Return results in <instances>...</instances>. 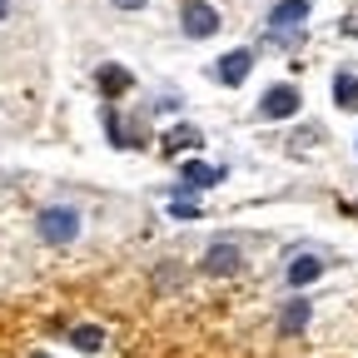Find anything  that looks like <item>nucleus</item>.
Here are the masks:
<instances>
[{
    "instance_id": "f257e3e1",
    "label": "nucleus",
    "mask_w": 358,
    "mask_h": 358,
    "mask_svg": "<svg viewBox=\"0 0 358 358\" xmlns=\"http://www.w3.org/2000/svg\"><path fill=\"white\" fill-rule=\"evenodd\" d=\"M35 234H40L45 244H70V239L80 234V209H70V204H50V209H40Z\"/></svg>"
},
{
    "instance_id": "f03ea898",
    "label": "nucleus",
    "mask_w": 358,
    "mask_h": 358,
    "mask_svg": "<svg viewBox=\"0 0 358 358\" xmlns=\"http://www.w3.org/2000/svg\"><path fill=\"white\" fill-rule=\"evenodd\" d=\"M303 20H308V0H279V6L268 10V35H274L279 45H294Z\"/></svg>"
},
{
    "instance_id": "7ed1b4c3",
    "label": "nucleus",
    "mask_w": 358,
    "mask_h": 358,
    "mask_svg": "<svg viewBox=\"0 0 358 358\" xmlns=\"http://www.w3.org/2000/svg\"><path fill=\"white\" fill-rule=\"evenodd\" d=\"M239 268H244V254H239L234 239H219V244L204 249V274L209 279H229V274H239Z\"/></svg>"
},
{
    "instance_id": "20e7f679",
    "label": "nucleus",
    "mask_w": 358,
    "mask_h": 358,
    "mask_svg": "<svg viewBox=\"0 0 358 358\" xmlns=\"http://www.w3.org/2000/svg\"><path fill=\"white\" fill-rule=\"evenodd\" d=\"M179 20H185V35H189V40H209V35L219 30V10L209 6V0H185Z\"/></svg>"
},
{
    "instance_id": "39448f33",
    "label": "nucleus",
    "mask_w": 358,
    "mask_h": 358,
    "mask_svg": "<svg viewBox=\"0 0 358 358\" xmlns=\"http://www.w3.org/2000/svg\"><path fill=\"white\" fill-rule=\"evenodd\" d=\"M259 115H264V120H289V115H299V90H294V85H274V90H264Z\"/></svg>"
},
{
    "instance_id": "423d86ee",
    "label": "nucleus",
    "mask_w": 358,
    "mask_h": 358,
    "mask_svg": "<svg viewBox=\"0 0 358 358\" xmlns=\"http://www.w3.org/2000/svg\"><path fill=\"white\" fill-rule=\"evenodd\" d=\"M249 70H254V50H229V55L219 60V70H214V75H219L224 85H244V80H249Z\"/></svg>"
},
{
    "instance_id": "0eeeda50",
    "label": "nucleus",
    "mask_w": 358,
    "mask_h": 358,
    "mask_svg": "<svg viewBox=\"0 0 358 358\" xmlns=\"http://www.w3.org/2000/svg\"><path fill=\"white\" fill-rule=\"evenodd\" d=\"M308 299H289L284 303V313H279V338H299L303 329H308Z\"/></svg>"
},
{
    "instance_id": "6e6552de",
    "label": "nucleus",
    "mask_w": 358,
    "mask_h": 358,
    "mask_svg": "<svg viewBox=\"0 0 358 358\" xmlns=\"http://www.w3.org/2000/svg\"><path fill=\"white\" fill-rule=\"evenodd\" d=\"M219 179H224L219 164H204V159H189L185 164V189H209V185H219Z\"/></svg>"
},
{
    "instance_id": "1a4fd4ad",
    "label": "nucleus",
    "mask_w": 358,
    "mask_h": 358,
    "mask_svg": "<svg viewBox=\"0 0 358 358\" xmlns=\"http://www.w3.org/2000/svg\"><path fill=\"white\" fill-rule=\"evenodd\" d=\"M324 274V259L319 254H299L294 264H289V284L294 289H303V284H313V279H319Z\"/></svg>"
},
{
    "instance_id": "9d476101",
    "label": "nucleus",
    "mask_w": 358,
    "mask_h": 358,
    "mask_svg": "<svg viewBox=\"0 0 358 358\" xmlns=\"http://www.w3.org/2000/svg\"><path fill=\"white\" fill-rule=\"evenodd\" d=\"M204 145V134L194 129V124H174L169 134H164V155H179V150H199Z\"/></svg>"
},
{
    "instance_id": "9b49d317",
    "label": "nucleus",
    "mask_w": 358,
    "mask_h": 358,
    "mask_svg": "<svg viewBox=\"0 0 358 358\" xmlns=\"http://www.w3.org/2000/svg\"><path fill=\"white\" fill-rule=\"evenodd\" d=\"M95 80H100V90H105V95H124V90L134 85V75H129L124 65H105Z\"/></svg>"
},
{
    "instance_id": "f8f14e48",
    "label": "nucleus",
    "mask_w": 358,
    "mask_h": 358,
    "mask_svg": "<svg viewBox=\"0 0 358 358\" xmlns=\"http://www.w3.org/2000/svg\"><path fill=\"white\" fill-rule=\"evenodd\" d=\"M70 343H75L80 353H95V348L105 343V329H100V324H80V329H70Z\"/></svg>"
},
{
    "instance_id": "ddd939ff",
    "label": "nucleus",
    "mask_w": 358,
    "mask_h": 358,
    "mask_svg": "<svg viewBox=\"0 0 358 358\" xmlns=\"http://www.w3.org/2000/svg\"><path fill=\"white\" fill-rule=\"evenodd\" d=\"M334 100H338V110H358V75H338L334 80Z\"/></svg>"
},
{
    "instance_id": "4468645a",
    "label": "nucleus",
    "mask_w": 358,
    "mask_h": 358,
    "mask_svg": "<svg viewBox=\"0 0 358 358\" xmlns=\"http://www.w3.org/2000/svg\"><path fill=\"white\" fill-rule=\"evenodd\" d=\"M169 214H174V219H199V209H194V204H189L185 194H179V199L169 204Z\"/></svg>"
},
{
    "instance_id": "2eb2a0df",
    "label": "nucleus",
    "mask_w": 358,
    "mask_h": 358,
    "mask_svg": "<svg viewBox=\"0 0 358 358\" xmlns=\"http://www.w3.org/2000/svg\"><path fill=\"white\" fill-rule=\"evenodd\" d=\"M174 279H179V268H159V274H155V284H159V289H169Z\"/></svg>"
},
{
    "instance_id": "dca6fc26",
    "label": "nucleus",
    "mask_w": 358,
    "mask_h": 358,
    "mask_svg": "<svg viewBox=\"0 0 358 358\" xmlns=\"http://www.w3.org/2000/svg\"><path fill=\"white\" fill-rule=\"evenodd\" d=\"M110 6H120V10H140V6H150V0H110Z\"/></svg>"
},
{
    "instance_id": "f3484780",
    "label": "nucleus",
    "mask_w": 358,
    "mask_h": 358,
    "mask_svg": "<svg viewBox=\"0 0 358 358\" xmlns=\"http://www.w3.org/2000/svg\"><path fill=\"white\" fill-rule=\"evenodd\" d=\"M6 15H10V0H0V20H6Z\"/></svg>"
},
{
    "instance_id": "a211bd4d",
    "label": "nucleus",
    "mask_w": 358,
    "mask_h": 358,
    "mask_svg": "<svg viewBox=\"0 0 358 358\" xmlns=\"http://www.w3.org/2000/svg\"><path fill=\"white\" fill-rule=\"evenodd\" d=\"M30 358H50V353H30Z\"/></svg>"
},
{
    "instance_id": "6ab92c4d",
    "label": "nucleus",
    "mask_w": 358,
    "mask_h": 358,
    "mask_svg": "<svg viewBox=\"0 0 358 358\" xmlns=\"http://www.w3.org/2000/svg\"><path fill=\"white\" fill-rule=\"evenodd\" d=\"M353 214H358V204H353Z\"/></svg>"
}]
</instances>
